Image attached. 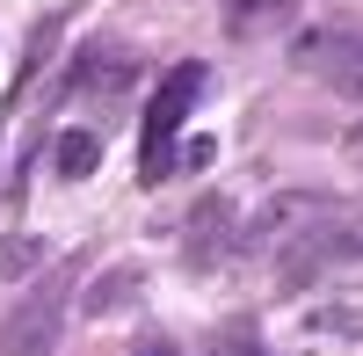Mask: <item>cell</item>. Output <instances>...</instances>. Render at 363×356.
Returning <instances> with one entry per match:
<instances>
[{"instance_id":"cell-9","label":"cell","mask_w":363,"mask_h":356,"mask_svg":"<svg viewBox=\"0 0 363 356\" xmlns=\"http://www.w3.org/2000/svg\"><path fill=\"white\" fill-rule=\"evenodd\" d=\"M356 160H363V131H356Z\"/></svg>"},{"instance_id":"cell-4","label":"cell","mask_w":363,"mask_h":356,"mask_svg":"<svg viewBox=\"0 0 363 356\" xmlns=\"http://www.w3.org/2000/svg\"><path fill=\"white\" fill-rule=\"evenodd\" d=\"M131 73H138V58L124 44H87L80 66H73V95H102V109H109V102H124Z\"/></svg>"},{"instance_id":"cell-1","label":"cell","mask_w":363,"mask_h":356,"mask_svg":"<svg viewBox=\"0 0 363 356\" xmlns=\"http://www.w3.org/2000/svg\"><path fill=\"white\" fill-rule=\"evenodd\" d=\"M203 66L189 58V66H174L167 80H160V95H153V109H145V153H138V182H160L167 174V153H174V131L189 124V109L203 102Z\"/></svg>"},{"instance_id":"cell-5","label":"cell","mask_w":363,"mask_h":356,"mask_svg":"<svg viewBox=\"0 0 363 356\" xmlns=\"http://www.w3.org/2000/svg\"><path fill=\"white\" fill-rule=\"evenodd\" d=\"M291 15V0H225V29L233 37H262V29H277Z\"/></svg>"},{"instance_id":"cell-8","label":"cell","mask_w":363,"mask_h":356,"mask_svg":"<svg viewBox=\"0 0 363 356\" xmlns=\"http://www.w3.org/2000/svg\"><path fill=\"white\" fill-rule=\"evenodd\" d=\"M313 247H342V255H363V218H349V226H327Z\"/></svg>"},{"instance_id":"cell-6","label":"cell","mask_w":363,"mask_h":356,"mask_svg":"<svg viewBox=\"0 0 363 356\" xmlns=\"http://www.w3.org/2000/svg\"><path fill=\"white\" fill-rule=\"evenodd\" d=\"M95 160H102V138L95 131H58V174H95Z\"/></svg>"},{"instance_id":"cell-2","label":"cell","mask_w":363,"mask_h":356,"mask_svg":"<svg viewBox=\"0 0 363 356\" xmlns=\"http://www.w3.org/2000/svg\"><path fill=\"white\" fill-rule=\"evenodd\" d=\"M73 277L80 262H58V269L29 291V299L8 313V335H0V356H51L58 328H66V299H73Z\"/></svg>"},{"instance_id":"cell-3","label":"cell","mask_w":363,"mask_h":356,"mask_svg":"<svg viewBox=\"0 0 363 356\" xmlns=\"http://www.w3.org/2000/svg\"><path fill=\"white\" fill-rule=\"evenodd\" d=\"M291 66L306 80H327L335 95H356L363 102V29L356 22H320L291 44Z\"/></svg>"},{"instance_id":"cell-7","label":"cell","mask_w":363,"mask_h":356,"mask_svg":"<svg viewBox=\"0 0 363 356\" xmlns=\"http://www.w3.org/2000/svg\"><path fill=\"white\" fill-rule=\"evenodd\" d=\"M51 247L44 240H22V233H8V240H0V277H22V269H37Z\"/></svg>"}]
</instances>
